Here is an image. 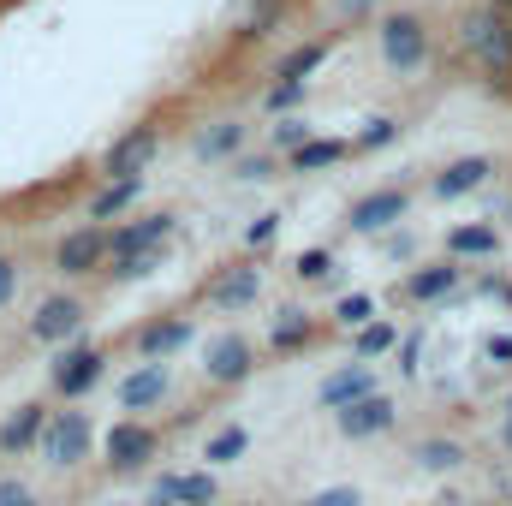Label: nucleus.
I'll return each instance as SVG.
<instances>
[{
  "mask_svg": "<svg viewBox=\"0 0 512 506\" xmlns=\"http://www.w3.org/2000/svg\"><path fill=\"white\" fill-rule=\"evenodd\" d=\"M459 48H465V60L501 90L512 72V18L501 6H489V0H477L471 12H459Z\"/></svg>",
  "mask_w": 512,
  "mask_h": 506,
  "instance_id": "obj_1",
  "label": "nucleus"
},
{
  "mask_svg": "<svg viewBox=\"0 0 512 506\" xmlns=\"http://www.w3.org/2000/svg\"><path fill=\"white\" fill-rule=\"evenodd\" d=\"M376 54H382L387 72H399V78L423 72V66H429V54H435L429 18H423V12H411V6L382 12V18H376Z\"/></svg>",
  "mask_w": 512,
  "mask_h": 506,
  "instance_id": "obj_2",
  "label": "nucleus"
},
{
  "mask_svg": "<svg viewBox=\"0 0 512 506\" xmlns=\"http://www.w3.org/2000/svg\"><path fill=\"white\" fill-rule=\"evenodd\" d=\"M36 453H42V465H54V471H78V465L96 453V423H90V411H48Z\"/></svg>",
  "mask_w": 512,
  "mask_h": 506,
  "instance_id": "obj_3",
  "label": "nucleus"
},
{
  "mask_svg": "<svg viewBox=\"0 0 512 506\" xmlns=\"http://www.w3.org/2000/svg\"><path fill=\"white\" fill-rule=\"evenodd\" d=\"M405 215H411V191H405V185H376V191H364V197L346 209V233L382 239V233H393Z\"/></svg>",
  "mask_w": 512,
  "mask_h": 506,
  "instance_id": "obj_4",
  "label": "nucleus"
},
{
  "mask_svg": "<svg viewBox=\"0 0 512 506\" xmlns=\"http://www.w3.org/2000/svg\"><path fill=\"white\" fill-rule=\"evenodd\" d=\"M102 453H108V471L131 477V471H149V465H155V453H161V435H155L143 417H120V423L102 435Z\"/></svg>",
  "mask_w": 512,
  "mask_h": 506,
  "instance_id": "obj_5",
  "label": "nucleus"
},
{
  "mask_svg": "<svg viewBox=\"0 0 512 506\" xmlns=\"http://www.w3.org/2000/svg\"><path fill=\"white\" fill-rule=\"evenodd\" d=\"M155 155H161V126L143 120V126L120 131V137L102 149V179H143Z\"/></svg>",
  "mask_w": 512,
  "mask_h": 506,
  "instance_id": "obj_6",
  "label": "nucleus"
},
{
  "mask_svg": "<svg viewBox=\"0 0 512 506\" xmlns=\"http://www.w3.org/2000/svg\"><path fill=\"white\" fill-rule=\"evenodd\" d=\"M459 286H465V262L429 256V262H417V268L405 274V286H399L393 298H399V304H447V298H459Z\"/></svg>",
  "mask_w": 512,
  "mask_h": 506,
  "instance_id": "obj_7",
  "label": "nucleus"
},
{
  "mask_svg": "<svg viewBox=\"0 0 512 506\" xmlns=\"http://www.w3.org/2000/svg\"><path fill=\"white\" fill-rule=\"evenodd\" d=\"M334 429H340L346 441H376V435H393V429H399V399L376 387V393H364V399L340 405V411H334Z\"/></svg>",
  "mask_w": 512,
  "mask_h": 506,
  "instance_id": "obj_8",
  "label": "nucleus"
},
{
  "mask_svg": "<svg viewBox=\"0 0 512 506\" xmlns=\"http://www.w3.org/2000/svg\"><path fill=\"white\" fill-rule=\"evenodd\" d=\"M102 376H108V352H102V346H66V352L54 358V370H48V381H54L60 399H84V393H96Z\"/></svg>",
  "mask_w": 512,
  "mask_h": 506,
  "instance_id": "obj_9",
  "label": "nucleus"
},
{
  "mask_svg": "<svg viewBox=\"0 0 512 506\" xmlns=\"http://www.w3.org/2000/svg\"><path fill=\"white\" fill-rule=\"evenodd\" d=\"M203 376H209V387H245L256 376V346L245 334H215L203 346Z\"/></svg>",
  "mask_w": 512,
  "mask_h": 506,
  "instance_id": "obj_10",
  "label": "nucleus"
},
{
  "mask_svg": "<svg viewBox=\"0 0 512 506\" xmlns=\"http://www.w3.org/2000/svg\"><path fill=\"white\" fill-rule=\"evenodd\" d=\"M54 268L66 274V280H84V274H102L108 268V227H96V221H84V227H72L60 245H54Z\"/></svg>",
  "mask_w": 512,
  "mask_h": 506,
  "instance_id": "obj_11",
  "label": "nucleus"
},
{
  "mask_svg": "<svg viewBox=\"0 0 512 506\" xmlns=\"http://www.w3.org/2000/svg\"><path fill=\"white\" fill-rule=\"evenodd\" d=\"M173 233H179V215H173V209L120 221V227H108V262H114V256H137V251H167Z\"/></svg>",
  "mask_w": 512,
  "mask_h": 506,
  "instance_id": "obj_12",
  "label": "nucleus"
},
{
  "mask_svg": "<svg viewBox=\"0 0 512 506\" xmlns=\"http://www.w3.org/2000/svg\"><path fill=\"white\" fill-rule=\"evenodd\" d=\"M84 316H90V304H84L78 292H48V298L36 304V316H30V340L60 346V340H72V334L84 328Z\"/></svg>",
  "mask_w": 512,
  "mask_h": 506,
  "instance_id": "obj_13",
  "label": "nucleus"
},
{
  "mask_svg": "<svg viewBox=\"0 0 512 506\" xmlns=\"http://www.w3.org/2000/svg\"><path fill=\"white\" fill-rule=\"evenodd\" d=\"M489 179H495V161H489V155H459V161H447V167L429 179V197H435V203H459V197L489 191Z\"/></svg>",
  "mask_w": 512,
  "mask_h": 506,
  "instance_id": "obj_14",
  "label": "nucleus"
},
{
  "mask_svg": "<svg viewBox=\"0 0 512 506\" xmlns=\"http://www.w3.org/2000/svg\"><path fill=\"white\" fill-rule=\"evenodd\" d=\"M191 340H197V322H191V316H161V322H143V328L131 334V346H137L143 364H167V358H179Z\"/></svg>",
  "mask_w": 512,
  "mask_h": 506,
  "instance_id": "obj_15",
  "label": "nucleus"
},
{
  "mask_svg": "<svg viewBox=\"0 0 512 506\" xmlns=\"http://www.w3.org/2000/svg\"><path fill=\"white\" fill-rule=\"evenodd\" d=\"M221 316H239V310H251L256 298H262V268L256 262H233V268H221L215 280H209V292H203Z\"/></svg>",
  "mask_w": 512,
  "mask_h": 506,
  "instance_id": "obj_16",
  "label": "nucleus"
},
{
  "mask_svg": "<svg viewBox=\"0 0 512 506\" xmlns=\"http://www.w3.org/2000/svg\"><path fill=\"white\" fill-rule=\"evenodd\" d=\"M310 346H316V316L304 304H280L274 322H268V352L292 358V352H310Z\"/></svg>",
  "mask_w": 512,
  "mask_h": 506,
  "instance_id": "obj_17",
  "label": "nucleus"
},
{
  "mask_svg": "<svg viewBox=\"0 0 512 506\" xmlns=\"http://www.w3.org/2000/svg\"><path fill=\"white\" fill-rule=\"evenodd\" d=\"M167 393H173V376H167V364H137V370L120 381V411L143 417V411H155Z\"/></svg>",
  "mask_w": 512,
  "mask_h": 506,
  "instance_id": "obj_18",
  "label": "nucleus"
},
{
  "mask_svg": "<svg viewBox=\"0 0 512 506\" xmlns=\"http://www.w3.org/2000/svg\"><path fill=\"white\" fill-rule=\"evenodd\" d=\"M346 155H352V137H322V131H316V137H304L292 155H280V167L304 179V173H328V167H340Z\"/></svg>",
  "mask_w": 512,
  "mask_h": 506,
  "instance_id": "obj_19",
  "label": "nucleus"
},
{
  "mask_svg": "<svg viewBox=\"0 0 512 506\" xmlns=\"http://www.w3.org/2000/svg\"><path fill=\"white\" fill-rule=\"evenodd\" d=\"M411 465H417L423 477H453V471L471 465V447H465L459 435H423V441L411 447Z\"/></svg>",
  "mask_w": 512,
  "mask_h": 506,
  "instance_id": "obj_20",
  "label": "nucleus"
},
{
  "mask_svg": "<svg viewBox=\"0 0 512 506\" xmlns=\"http://www.w3.org/2000/svg\"><path fill=\"white\" fill-rule=\"evenodd\" d=\"M155 495L173 506H215L221 501V483H215L209 465L203 471H167V477H155Z\"/></svg>",
  "mask_w": 512,
  "mask_h": 506,
  "instance_id": "obj_21",
  "label": "nucleus"
},
{
  "mask_svg": "<svg viewBox=\"0 0 512 506\" xmlns=\"http://www.w3.org/2000/svg\"><path fill=\"white\" fill-rule=\"evenodd\" d=\"M376 387H382V381H376V364L358 358V364L334 370V376L316 387V405H322V411H340V405H352V399H364V393H376Z\"/></svg>",
  "mask_w": 512,
  "mask_h": 506,
  "instance_id": "obj_22",
  "label": "nucleus"
},
{
  "mask_svg": "<svg viewBox=\"0 0 512 506\" xmlns=\"http://www.w3.org/2000/svg\"><path fill=\"white\" fill-rule=\"evenodd\" d=\"M42 423H48V405H42V399L18 405V411L0 423V453H6V459H24V453H36V441H42Z\"/></svg>",
  "mask_w": 512,
  "mask_h": 506,
  "instance_id": "obj_23",
  "label": "nucleus"
},
{
  "mask_svg": "<svg viewBox=\"0 0 512 506\" xmlns=\"http://www.w3.org/2000/svg\"><path fill=\"white\" fill-rule=\"evenodd\" d=\"M447 256L453 262H489V256H501V227L495 221H459V227H447Z\"/></svg>",
  "mask_w": 512,
  "mask_h": 506,
  "instance_id": "obj_24",
  "label": "nucleus"
},
{
  "mask_svg": "<svg viewBox=\"0 0 512 506\" xmlns=\"http://www.w3.org/2000/svg\"><path fill=\"white\" fill-rule=\"evenodd\" d=\"M245 137H251V126H239V120H215V126H203V131H197L191 155H197V161H209V167H215V161L227 167V161H233V155L245 149Z\"/></svg>",
  "mask_w": 512,
  "mask_h": 506,
  "instance_id": "obj_25",
  "label": "nucleus"
},
{
  "mask_svg": "<svg viewBox=\"0 0 512 506\" xmlns=\"http://www.w3.org/2000/svg\"><path fill=\"white\" fill-rule=\"evenodd\" d=\"M334 48H340V36H316V42H298V48H286V54L274 60V78H304V84H310V72H322Z\"/></svg>",
  "mask_w": 512,
  "mask_h": 506,
  "instance_id": "obj_26",
  "label": "nucleus"
},
{
  "mask_svg": "<svg viewBox=\"0 0 512 506\" xmlns=\"http://www.w3.org/2000/svg\"><path fill=\"white\" fill-rule=\"evenodd\" d=\"M137 197H143V179H102V191L90 197V221L96 227L120 221L126 209H137Z\"/></svg>",
  "mask_w": 512,
  "mask_h": 506,
  "instance_id": "obj_27",
  "label": "nucleus"
},
{
  "mask_svg": "<svg viewBox=\"0 0 512 506\" xmlns=\"http://www.w3.org/2000/svg\"><path fill=\"white\" fill-rule=\"evenodd\" d=\"M245 453H251V429H245V423H227V429H215V435H209L203 465H209V471H227V465H239Z\"/></svg>",
  "mask_w": 512,
  "mask_h": 506,
  "instance_id": "obj_28",
  "label": "nucleus"
},
{
  "mask_svg": "<svg viewBox=\"0 0 512 506\" xmlns=\"http://www.w3.org/2000/svg\"><path fill=\"white\" fill-rule=\"evenodd\" d=\"M274 173H286L274 149H256V155H251V149H239V155L227 161V179H233V185H268Z\"/></svg>",
  "mask_w": 512,
  "mask_h": 506,
  "instance_id": "obj_29",
  "label": "nucleus"
},
{
  "mask_svg": "<svg viewBox=\"0 0 512 506\" xmlns=\"http://www.w3.org/2000/svg\"><path fill=\"white\" fill-rule=\"evenodd\" d=\"M399 346V328L393 322H382V316H370L364 328H352V352L364 358V364H376V358H387Z\"/></svg>",
  "mask_w": 512,
  "mask_h": 506,
  "instance_id": "obj_30",
  "label": "nucleus"
},
{
  "mask_svg": "<svg viewBox=\"0 0 512 506\" xmlns=\"http://www.w3.org/2000/svg\"><path fill=\"white\" fill-rule=\"evenodd\" d=\"M292 274H298L304 286L340 280V256H334V245H310V251H298V262H292Z\"/></svg>",
  "mask_w": 512,
  "mask_h": 506,
  "instance_id": "obj_31",
  "label": "nucleus"
},
{
  "mask_svg": "<svg viewBox=\"0 0 512 506\" xmlns=\"http://www.w3.org/2000/svg\"><path fill=\"white\" fill-rule=\"evenodd\" d=\"M286 12H292V0H251V12H245L239 36H245V42H262V36H274Z\"/></svg>",
  "mask_w": 512,
  "mask_h": 506,
  "instance_id": "obj_32",
  "label": "nucleus"
},
{
  "mask_svg": "<svg viewBox=\"0 0 512 506\" xmlns=\"http://www.w3.org/2000/svg\"><path fill=\"white\" fill-rule=\"evenodd\" d=\"M399 120H393V114H370V120H364V126H358V137H352V155H376V149H393V143H399Z\"/></svg>",
  "mask_w": 512,
  "mask_h": 506,
  "instance_id": "obj_33",
  "label": "nucleus"
},
{
  "mask_svg": "<svg viewBox=\"0 0 512 506\" xmlns=\"http://www.w3.org/2000/svg\"><path fill=\"white\" fill-rule=\"evenodd\" d=\"M370 316H376V292H346V298H340V304L328 310V322H334L340 334H352V328H364Z\"/></svg>",
  "mask_w": 512,
  "mask_h": 506,
  "instance_id": "obj_34",
  "label": "nucleus"
},
{
  "mask_svg": "<svg viewBox=\"0 0 512 506\" xmlns=\"http://www.w3.org/2000/svg\"><path fill=\"white\" fill-rule=\"evenodd\" d=\"M304 96H310V84H304V78H274V84H268V96H262V108L280 120V114H298V108H304Z\"/></svg>",
  "mask_w": 512,
  "mask_h": 506,
  "instance_id": "obj_35",
  "label": "nucleus"
},
{
  "mask_svg": "<svg viewBox=\"0 0 512 506\" xmlns=\"http://www.w3.org/2000/svg\"><path fill=\"white\" fill-rule=\"evenodd\" d=\"M304 137H316V131H310V120H298V114H280V120L268 126V149H274V155H292Z\"/></svg>",
  "mask_w": 512,
  "mask_h": 506,
  "instance_id": "obj_36",
  "label": "nucleus"
},
{
  "mask_svg": "<svg viewBox=\"0 0 512 506\" xmlns=\"http://www.w3.org/2000/svg\"><path fill=\"white\" fill-rule=\"evenodd\" d=\"M161 256H167V251H137V256H114V262H108L102 274H108V280H149V274L161 268Z\"/></svg>",
  "mask_w": 512,
  "mask_h": 506,
  "instance_id": "obj_37",
  "label": "nucleus"
},
{
  "mask_svg": "<svg viewBox=\"0 0 512 506\" xmlns=\"http://www.w3.org/2000/svg\"><path fill=\"white\" fill-rule=\"evenodd\" d=\"M280 227H286V215H280V209H262L251 227H245V245H251V251H268V245L280 239Z\"/></svg>",
  "mask_w": 512,
  "mask_h": 506,
  "instance_id": "obj_38",
  "label": "nucleus"
},
{
  "mask_svg": "<svg viewBox=\"0 0 512 506\" xmlns=\"http://www.w3.org/2000/svg\"><path fill=\"white\" fill-rule=\"evenodd\" d=\"M298 506H364V489H352V483H328V489L304 495Z\"/></svg>",
  "mask_w": 512,
  "mask_h": 506,
  "instance_id": "obj_39",
  "label": "nucleus"
},
{
  "mask_svg": "<svg viewBox=\"0 0 512 506\" xmlns=\"http://www.w3.org/2000/svg\"><path fill=\"white\" fill-rule=\"evenodd\" d=\"M393 370H399V376H417V370H423V334H399V346H393Z\"/></svg>",
  "mask_w": 512,
  "mask_h": 506,
  "instance_id": "obj_40",
  "label": "nucleus"
},
{
  "mask_svg": "<svg viewBox=\"0 0 512 506\" xmlns=\"http://www.w3.org/2000/svg\"><path fill=\"white\" fill-rule=\"evenodd\" d=\"M0 506H42V501H36V489H30V483L0 477Z\"/></svg>",
  "mask_w": 512,
  "mask_h": 506,
  "instance_id": "obj_41",
  "label": "nucleus"
},
{
  "mask_svg": "<svg viewBox=\"0 0 512 506\" xmlns=\"http://www.w3.org/2000/svg\"><path fill=\"white\" fill-rule=\"evenodd\" d=\"M18 280H24V268H18L12 256H0V310H6L12 298H18Z\"/></svg>",
  "mask_w": 512,
  "mask_h": 506,
  "instance_id": "obj_42",
  "label": "nucleus"
},
{
  "mask_svg": "<svg viewBox=\"0 0 512 506\" xmlns=\"http://www.w3.org/2000/svg\"><path fill=\"white\" fill-rule=\"evenodd\" d=\"M382 251L393 256V262H405V256H417V239H411V233H387Z\"/></svg>",
  "mask_w": 512,
  "mask_h": 506,
  "instance_id": "obj_43",
  "label": "nucleus"
},
{
  "mask_svg": "<svg viewBox=\"0 0 512 506\" xmlns=\"http://www.w3.org/2000/svg\"><path fill=\"white\" fill-rule=\"evenodd\" d=\"M483 352H489L495 364H512V334H489V340H483Z\"/></svg>",
  "mask_w": 512,
  "mask_h": 506,
  "instance_id": "obj_44",
  "label": "nucleus"
},
{
  "mask_svg": "<svg viewBox=\"0 0 512 506\" xmlns=\"http://www.w3.org/2000/svg\"><path fill=\"white\" fill-rule=\"evenodd\" d=\"M501 286H507L501 274H483V280H477V298H501Z\"/></svg>",
  "mask_w": 512,
  "mask_h": 506,
  "instance_id": "obj_45",
  "label": "nucleus"
},
{
  "mask_svg": "<svg viewBox=\"0 0 512 506\" xmlns=\"http://www.w3.org/2000/svg\"><path fill=\"white\" fill-rule=\"evenodd\" d=\"M501 447L512 453V399H507V417H501Z\"/></svg>",
  "mask_w": 512,
  "mask_h": 506,
  "instance_id": "obj_46",
  "label": "nucleus"
},
{
  "mask_svg": "<svg viewBox=\"0 0 512 506\" xmlns=\"http://www.w3.org/2000/svg\"><path fill=\"white\" fill-rule=\"evenodd\" d=\"M495 221H512V197H495V209H489Z\"/></svg>",
  "mask_w": 512,
  "mask_h": 506,
  "instance_id": "obj_47",
  "label": "nucleus"
},
{
  "mask_svg": "<svg viewBox=\"0 0 512 506\" xmlns=\"http://www.w3.org/2000/svg\"><path fill=\"white\" fill-rule=\"evenodd\" d=\"M501 304H507V310H512V280H507V286H501Z\"/></svg>",
  "mask_w": 512,
  "mask_h": 506,
  "instance_id": "obj_48",
  "label": "nucleus"
},
{
  "mask_svg": "<svg viewBox=\"0 0 512 506\" xmlns=\"http://www.w3.org/2000/svg\"><path fill=\"white\" fill-rule=\"evenodd\" d=\"M143 506H173V501H161V495H149V501H143Z\"/></svg>",
  "mask_w": 512,
  "mask_h": 506,
  "instance_id": "obj_49",
  "label": "nucleus"
},
{
  "mask_svg": "<svg viewBox=\"0 0 512 506\" xmlns=\"http://www.w3.org/2000/svg\"><path fill=\"white\" fill-rule=\"evenodd\" d=\"M489 6H501V12H512V0H489Z\"/></svg>",
  "mask_w": 512,
  "mask_h": 506,
  "instance_id": "obj_50",
  "label": "nucleus"
},
{
  "mask_svg": "<svg viewBox=\"0 0 512 506\" xmlns=\"http://www.w3.org/2000/svg\"><path fill=\"white\" fill-rule=\"evenodd\" d=\"M501 90H507V96H512V72H507V84H501Z\"/></svg>",
  "mask_w": 512,
  "mask_h": 506,
  "instance_id": "obj_51",
  "label": "nucleus"
},
{
  "mask_svg": "<svg viewBox=\"0 0 512 506\" xmlns=\"http://www.w3.org/2000/svg\"><path fill=\"white\" fill-rule=\"evenodd\" d=\"M507 18H512V12H507Z\"/></svg>",
  "mask_w": 512,
  "mask_h": 506,
  "instance_id": "obj_52",
  "label": "nucleus"
}]
</instances>
